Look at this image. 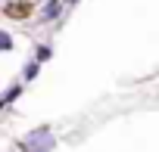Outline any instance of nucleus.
Instances as JSON below:
<instances>
[{
	"mask_svg": "<svg viewBox=\"0 0 159 152\" xmlns=\"http://www.w3.org/2000/svg\"><path fill=\"white\" fill-rule=\"evenodd\" d=\"M53 146H56V140L50 137L47 127H41V130H34V133H28V137L22 140V149H28V152H47V149H53Z\"/></svg>",
	"mask_w": 159,
	"mask_h": 152,
	"instance_id": "obj_1",
	"label": "nucleus"
},
{
	"mask_svg": "<svg viewBox=\"0 0 159 152\" xmlns=\"http://www.w3.org/2000/svg\"><path fill=\"white\" fill-rule=\"evenodd\" d=\"M10 19H22V16H28L31 13V3L25 0V3H7V10H3Z\"/></svg>",
	"mask_w": 159,
	"mask_h": 152,
	"instance_id": "obj_2",
	"label": "nucleus"
},
{
	"mask_svg": "<svg viewBox=\"0 0 159 152\" xmlns=\"http://www.w3.org/2000/svg\"><path fill=\"white\" fill-rule=\"evenodd\" d=\"M56 16H59V0H50V3L44 6V16H41V19L50 22V19H56Z\"/></svg>",
	"mask_w": 159,
	"mask_h": 152,
	"instance_id": "obj_3",
	"label": "nucleus"
},
{
	"mask_svg": "<svg viewBox=\"0 0 159 152\" xmlns=\"http://www.w3.org/2000/svg\"><path fill=\"white\" fill-rule=\"evenodd\" d=\"M38 68H41V59H38V56H34V59H31V62H28V68H25V71H22V74H25V81H31V78H34V74H38Z\"/></svg>",
	"mask_w": 159,
	"mask_h": 152,
	"instance_id": "obj_4",
	"label": "nucleus"
},
{
	"mask_svg": "<svg viewBox=\"0 0 159 152\" xmlns=\"http://www.w3.org/2000/svg\"><path fill=\"white\" fill-rule=\"evenodd\" d=\"M19 93H22V87H19V84H16V87H10V90L3 93V106H10V103H13V99H16Z\"/></svg>",
	"mask_w": 159,
	"mask_h": 152,
	"instance_id": "obj_5",
	"label": "nucleus"
},
{
	"mask_svg": "<svg viewBox=\"0 0 159 152\" xmlns=\"http://www.w3.org/2000/svg\"><path fill=\"white\" fill-rule=\"evenodd\" d=\"M50 56H53V50H50V47H38V59H41V62H44V59H50Z\"/></svg>",
	"mask_w": 159,
	"mask_h": 152,
	"instance_id": "obj_6",
	"label": "nucleus"
},
{
	"mask_svg": "<svg viewBox=\"0 0 159 152\" xmlns=\"http://www.w3.org/2000/svg\"><path fill=\"white\" fill-rule=\"evenodd\" d=\"M0 47H3V50H10V47H13V40H10V34H0Z\"/></svg>",
	"mask_w": 159,
	"mask_h": 152,
	"instance_id": "obj_7",
	"label": "nucleus"
},
{
	"mask_svg": "<svg viewBox=\"0 0 159 152\" xmlns=\"http://www.w3.org/2000/svg\"><path fill=\"white\" fill-rule=\"evenodd\" d=\"M66 3H78V0H66Z\"/></svg>",
	"mask_w": 159,
	"mask_h": 152,
	"instance_id": "obj_8",
	"label": "nucleus"
}]
</instances>
